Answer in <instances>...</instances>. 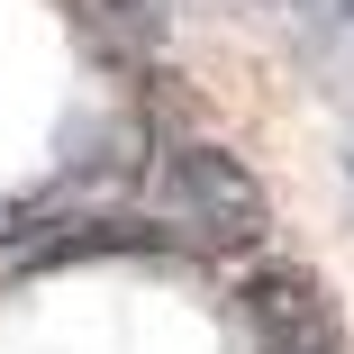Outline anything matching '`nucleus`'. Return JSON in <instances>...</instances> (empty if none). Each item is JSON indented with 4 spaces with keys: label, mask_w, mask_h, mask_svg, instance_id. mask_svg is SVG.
Segmentation results:
<instances>
[{
    "label": "nucleus",
    "mask_w": 354,
    "mask_h": 354,
    "mask_svg": "<svg viewBox=\"0 0 354 354\" xmlns=\"http://www.w3.org/2000/svg\"><path fill=\"white\" fill-rule=\"evenodd\" d=\"M164 182H173V209H182L200 236H254V227H263L254 173H245L236 155H218V146H173Z\"/></svg>",
    "instance_id": "nucleus-1"
},
{
    "label": "nucleus",
    "mask_w": 354,
    "mask_h": 354,
    "mask_svg": "<svg viewBox=\"0 0 354 354\" xmlns=\"http://www.w3.org/2000/svg\"><path fill=\"white\" fill-rule=\"evenodd\" d=\"M236 300H245V327L263 336V354H336V309H327V291L309 272L263 263Z\"/></svg>",
    "instance_id": "nucleus-2"
}]
</instances>
